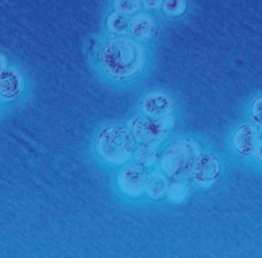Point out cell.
Masks as SVG:
<instances>
[{
  "instance_id": "9",
  "label": "cell",
  "mask_w": 262,
  "mask_h": 258,
  "mask_svg": "<svg viewBox=\"0 0 262 258\" xmlns=\"http://www.w3.org/2000/svg\"><path fill=\"white\" fill-rule=\"evenodd\" d=\"M155 23L152 17L148 14L135 15L129 23V32L138 41H146L154 32Z\"/></svg>"
},
{
  "instance_id": "18",
  "label": "cell",
  "mask_w": 262,
  "mask_h": 258,
  "mask_svg": "<svg viewBox=\"0 0 262 258\" xmlns=\"http://www.w3.org/2000/svg\"><path fill=\"white\" fill-rule=\"evenodd\" d=\"M257 158L262 161V138L257 137V145H256L255 152H254Z\"/></svg>"
},
{
  "instance_id": "3",
  "label": "cell",
  "mask_w": 262,
  "mask_h": 258,
  "mask_svg": "<svg viewBox=\"0 0 262 258\" xmlns=\"http://www.w3.org/2000/svg\"><path fill=\"white\" fill-rule=\"evenodd\" d=\"M199 155V147L192 140L182 138L168 146L162 155V169L171 178L191 175Z\"/></svg>"
},
{
  "instance_id": "12",
  "label": "cell",
  "mask_w": 262,
  "mask_h": 258,
  "mask_svg": "<svg viewBox=\"0 0 262 258\" xmlns=\"http://www.w3.org/2000/svg\"><path fill=\"white\" fill-rule=\"evenodd\" d=\"M130 20L126 15L115 11L107 18V27L110 32L117 35H123L129 30Z\"/></svg>"
},
{
  "instance_id": "6",
  "label": "cell",
  "mask_w": 262,
  "mask_h": 258,
  "mask_svg": "<svg viewBox=\"0 0 262 258\" xmlns=\"http://www.w3.org/2000/svg\"><path fill=\"white\" fill-rule=\"evenodd\" d=\"M147 178L148 175L143 166L130 164L124 167L118 175V186L125 195L138 197L145 190Z\"/></svg>"
},
{
  "instance_id": "15",
  "label": "cell",
  "mask_w": 262,
  "mask_h": 258,
  "mask_svg": "<svg viewBox=\"0 0 262 258\" xmlns=\"http://www.w3.org/2000/svg\"><path fill=\"white\" fill-rule=\"evenodd\" d=\"M113 4L116 11L126 15L139 10L141 3L139 1H116Z\"/></svg>"
},
{
  "instance_id": "5",
  "label": "cell",
  "mask_w": 262,
  "mask_h": 258,
  "mask_svg": "<svg viewBox=\"0 0 262 258\" xmlns=\"http://www.w3.org/2000/svg\"><path fill=\"white\" fill-rule=\"evenodd\" d=\"M221 163L219 157L214 153L201 155L191 170V181L201 187L211 185L219 177Z\"/></svg>"
},
{
  "instance_id": "7",
  "label": "cell",
  "mask_w": 262,
  "mask_h": 258,
  "mask_svg": "<svg viewBox=\"0 0 262 258\" xmlns=\"http://www.w3.org/2000/svg\"><path fill=\"white\" fill-rule=\"evenodd\" d=\"M141 109L145 116L160 118L171 115L173 102L171 98L163 92H151L142 98Z\"/></svg>"
},
{
  "instance_id": "16",
  "label": "cell",
  "mask_w": 262,
  "mask_h": 258,
  "mask_svg": "<svg viewBox=\"0 0 262 258\" xmlns=\"http://www.w3.org/2000/svg\"><path fill=\"white\" fill-rule=\"evenodd\" d=\"M164 11L170 15H179L186 9V3L183 1H166L162 3Z\"/></svg>"
},
{
  "instance_id": "4",
  "label": "cell",
  "mask_w": 262,
  "mask_h": 258,
  "mask_svg": "<svg viewBox=\"0 0 262 258\" xmlns=\"http://www.w3.org/2000/svg\"><path fill=\"white\" fill-rule=\"evenodd\" d=\"M131 131L135 138L142 144H153L163 139L169 129L163 118L136 116L131 121Z\"/></svg>"
},
{
  "instance_id": "2",
  "label": "cell",
  "mask_w": 262,
  "mask_h": 258,
  "mask_svg": "<svg viewBox=\"0 0 262 258\" xmlns=\"http://www.w3.org/2000/svg\"><path fill=\"white\" fill-rule=\"evenodd\" d=\"M135 139L132 131L122 124L105 126L96 137V150L105 161L124 164L134 152Z\"/></svg>"
},
{
  "instance_id": "13",
  "label": "cell",
  "mask_w": 262,
  "mask_h": 258,
  "mask_svg": "<svg viewBox=\"0 0 262 258\" xmlns=\"http://www.w3.org/2000/svg\"><path fill=\"white\" fill-rule=\"evenodd\" d=\"M135 156L142 165H150L156 161L157 153L153 145L142 143L135 149Z\"/></svg>"
},
{
  "instance_id": "11",
  "label": "cell",
  "mask_w": 262,
  "mask_h": 258,
  "mask_svg": "<svg viewBox=\"0 0 262 258\" xmlns=\"http://www.w3.org/2000/svg\"><path fill=\"white\" fill-rule=\"evenodd\" d=\"M168 186L163 174L156 171L148 175L145 190L151 198H161L167 195Z\"/></svg>"
},
{
  "instance_id": "19",
  "label": "cell",
  "mask_w": 262,
  "mask_h": 258,
  "mask_svg": "<svg viewBox=\"0 0 262 258\" xmlns=\"http://www.w3.org/2000/svg\"><path fill=\"white\" fill-rule=\"evenodd\" d=\"M145 7L149 8V9H156L159 6H162V2L160 1H144L142 2Z\"/></svg>"
},
{
  "instance_id": "14",
  "label": "cell",
  "mask_w": 262,
  "mask_h": 258,
  "mask_svg": "<svg viewBox=\"0 0 262 258\" xmlns=\"http://www.w3.org/2000/svg\"><path fill=\"white\" fill-rule=\"evenodd\" d=\"M188 187L186 184L182 182H174L168 186V195L170 200L174 203H181L187 198Z\"/></svg>"
},
{
  "instance_id": "20",
  "label": "cell",
  "mask_w": 262,
  "mask_h": 258,
  "mask_svg": "<svg viewBox=\"0 0 262 258\" xmlns=\"http://www.w3.org/2000/svg\"><path fill=\"white\" fill-rule=\"evenodd\" d=\"M257 137L262 138V126H260V130H257Z\"/></svg>"
},
{
  "instance_id": "10",
  "label": "cell",
  "mask_w": 262,
  "mask_h": 258,
  "mask_svg": "<svg viewBox=\"0 0 262 258\" xmlns=\"http://www.w3.org/2000/svg\"><path fill=\"white\" fill-rule=\"evenodd\" d=\"M21 75L13 69H3L1 74V95L2 98H13L22 89Z\"/></svg>"
},
{
  "instance_id": "17",
  "label": "cell",
  "mask_w": 262,
  "mask_h": 258,
  "mask_svg": "<svg viewBox=\"0 0 262 258\" xmlns=\"http://www.w3.org/2000/svg\"><path fill=\"white\" fill-rule=\"evenodd\" d=\"M252 115L254 121L262 126V97L254 101L252 105Z\"/></svg>"
},
{
  "instance_id": "8",
  "label": "cell",
  "mask_w": 262,
  "mask_h": 258,
  "mask_svg": "<svg viewBox=\"0 0 262 258\" xmlns=\"http://www.w3.org/2000/svg\"><path fill=\"white\" fill-rule=\"evenodd\" d=\"M234 146L243 156H250L255 152L257 142V129L250 124H244L234 134Z\"/></svg>"
},
{
  "instance_id": "1",
  "label": "cell",
  "mask_w": 262,
  "mask_h": 258,
  "mask_svg": "<svg viewBox=\"0 0 262 258\" xmlns=\"http://www.w3.org/2000/svg\"><path fill=\"white\" fill-rule=\"evenodd\" d=\"M99 59L102 68L113 78L129 79L143 69L145 50L135 40L116 37L104 42L99 52Z\"/></svg>"
}]
</instances>
